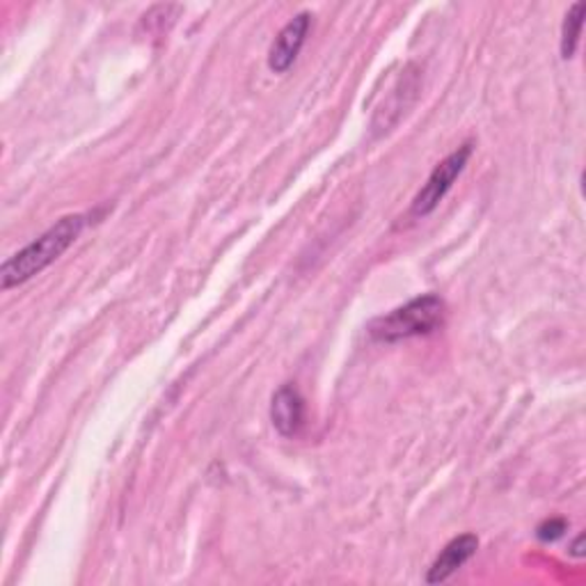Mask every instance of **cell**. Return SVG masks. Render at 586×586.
<instances>
[{"label":"cell","instance_id":"cell-5","mask_svg":"<svg viewBox=\"0 0 586 586\" xmlns=\"http://www.w3.org/2000/svg\"><path fill=\"white\" fill-rule=\"evenodd\" d=\"M312 27V14L310 12H298L280 33H277L275 42L270 44L268 51V67L275 74H285L291 69L296 63L300 48L305 46L307 35H310Z\"/></svg>","mask_w":586,"mask_h":586},{"label":"cell","instance_id":"cell-4","mask_svg":"<svg viewBox=\"0 0 586 586\" xmlns=\"http://www.w3.org/2000/svg\"><path fill=\"white\" fill-rule=\"evenodd\" d=\"M420 82H422L420 69H417L414 65H408L406 71L399 76L392 95H389V99L380 106V110L374 118L372 129L376 135L392 131V126L399 124V120L406 115V110L414 103L417 95H420Z\"/></svg>","mask_w":586,"mask_h":586},{"label":"cell","instance_id":"cell-8","mask_svg":"<svg viewBox=\"0 0 586 586\" xmlns=\"http://www.w3.org/2000/svg\"><path fill=\"white\" fill-rule=\"evenodd\" d=\"M584 12L586 5L582 0L573 3V8L566 12L564 16V25H562V58H573L577 44H579V33H582V23H584Z\"/></svg>","mask_w":586,"mask_h":586},{"label":"cell","instance_id":"cell-7","mask_svg":"<svg viewBox=\"0 0 586 586\" xmlns=\"http://www.w3.org/2000/svg\"><path fill=\"white\" fill-rule=\"evenodd\" d=\"M477 550H479V539L474 534H463L446 543L438 560L433 562V566L429 568L427 584H440L444 579H450L458 568H463L472 560Z\"/></svg>","mask_w":586,"mask_h":586},{"label":"cell","instance_id":"cell-2","mask_svg":"<svg viewBox=\"0 0 586 586\" xmlns=\"http://www.w3.org/2000/svg\"><path fill=\"white\" fill-rule=\"evenodd\" d=\"M444 323V300L435 294L412 298L385 317L369 323V334L376 342H401L431 334Z\"/></svg>","mask_w":586,"mask_h":586},{"label":"cell","instance_id":"cell-1","mask_svg":"<svg viewBox=\"0 0 586 586\" xmlns=\"http://www.w3.org/2000/svg\"><path fill=\"white\" fill-rule=\"evenodd\" d=\"M86 225L88 218L82 213L60 218L51 230H46L40 239L19 250L16 255H12L0 266V287L8 291L33 280L35 275H40L44 268H48L53 262H58L67 253L76 243V239L82 234V230H86Z\"/></svg>","mask_w":586,"mask_h":586},{"label":"cell","instance_id":"cell-10","mask_svg":"<svg viewBox=\"0 0 586 586\" xmlns=\"http://www.w3.org/2000/svg\"><path fill=\"white\" fill-rule=\"evenodd\" d=\"M582 545H584V537H577V541H575L573 548H571V554H573V556H584Z\"/></svg>","mask_w":586,"mask_h":586},{"label":"cell","instance_id":"cell-9","mask_svg":"<svg viewBox=\"0 0 586 586\" xmlns=\"http://www.w3.org/2000/svg\"><path fill=\"white\" fill-rule=\"evenodd\" d=\"M564 532H566V520H562V518H550V520H545V522L539 524L537 537L548 543V541L562 539Z\"/></svg>","mask_w":586,"mask_h":586},{"label":"cell","instance_id":"cell-6","mask_svg":"<svg viewBox=\"0 0 586 586\" xmlns=\"http://www.w3.org/2000/svg\"><path fill=\"white\" fill-rule=\"evenodd\" d=\"M270 422L283 438H294L305 424V401L294 385H283L270 401Z\"/></svg>","mask_w":586,"mask_h":586},{"label":"cell","instance_id":"cell-3","mask_svg":"<svg viewBox=\"0 0 586 586\" xmlns=\"http://www.w3.org/2000/svg\"><path fill=\"white\" fill-rule=\"evenodd\" d=\"M472 143L461 145L458 150H454L450 156L444 161H440L435 165V170L431 173V177L427 179V184L422 186V190L414 195L410 213L417 218H424L429 213H433L438 209V204L444 200V195L452 190L454 181L461 177V173L465 170V165L472 156Z\"/></svg>","mask_w":586,"mask_h":586}]
</instances>
